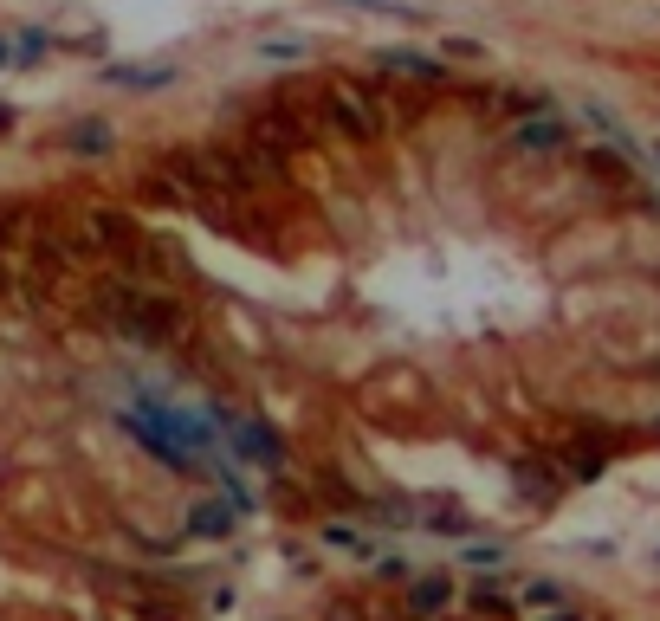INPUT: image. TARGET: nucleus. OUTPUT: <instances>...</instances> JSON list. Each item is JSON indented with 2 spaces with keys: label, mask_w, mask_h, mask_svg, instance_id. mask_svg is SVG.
I'll list each match as a JSON object with an SVG mask.
<instances>
[{
  "label": "nucleus",
  "mask_w": 660,
  "mask_h": 621,
  "mask_svg": "<svg viewBox=\"0 0 660 621\" xmlns=\"http://www.w3.org/2000/svg\"><path fill=\"white\" fill-rule=\"evenodd\" d=\"M7 130H13V110H7V104H0V136H7Z\"/></svg>",
  "instance_id": "21"
},
{
  "label": "nucleus",
  "mask_w": 660,
  "mask_h": 621,
  "mask_svg": "<svg viewBox=\"0 0 660 621\" xmlns=\"http://www.w3.org/2000/svg\"><path fill=\"white\" fill-rule=\"evenodd\" d=\"M654 162H660V156H654Z\"/></svg>",
  "instance_id": "24"
},
{
  "label": "nucleus",
  "mask_w": 660,
  "mask_h": 621,
  "mask_svg": "<svg viewBox=\"0 0 660 621\" xmlns=\"http://www.w3.org/2000/svg\"><path fill=\"white\" fill-rule=\"evenodd\" d=\"M318 98H324L318 117H324L337 136H350V143H376V136L402 117V104H395L382 85H369V78H324Z\"/></svg>",
  "instance_id": "2"
},
{
  "label": "nucleus",
  "mask_w": 660,
  "mask_h": 621,
  "mask_svg": "<svg viewBox=\"0 0 660 621\" xmlns=\"http://www.w3.org/2000/svg\"><path fill=\"white\" fill-rule=\"evenodd\" d=\"M460 563H466V570H479V576H505V550L499 544H466Z\"/></svg>",
  "instance_id": "12"
},
{
  "label": "nucleus",
  "mask_w": 660,
  "mask_h": 621,
  "mask_svg": "<svg viewBox=\"0 0 660 621\" xmlns=\"http://www.w3.org/2000/svg\"><path fill=\"white\" fill-rule=\"evenodd\" d=\"M227 434H233V447H240L253 466H266V473H285V440L272 434L266 421H227Z\"/></svg>",
  "instance_id": "5"
},
{
  "label": "nucleus",
  "mask_w": 660,
  "mask_h": 621,
  "mask_svg": "<svg viewBox=\"0 0 660 621\" xmlns=\"http://www.w3.org/2000/svg\"><path fill=\"white\" fill-rule=\"evenodd\" d=\"M428 531H440V537H466L473 524H466V512H434V518H428Z\"/></svg>",
  "instance_id": "17"
},
{
  "label": "nucleus",
  "mask_w": 660,
  "mask_h": 621,
  "mask_svg": "<svg viewBox=\"0 0 660 621\" xmlns=\"http://www.w3.org/2000/svg\"><path fill=\"white\" fill-rule=\"evenodd\" d=\"M544 621H583V615H570V609H557V615H544Z\"/></svg>",
  "instance_id": "22"
},
{
  "label": "nucleus",
  "mask_w": 660,
  "mask_h": 621,
  "mask_svg": "<svg viewBox=\"0 0 660 621\" xmlns=\"http://www.w3.org/2000/svg\"><path fill=\"white\" fill-rule=\"evenodd\" d=\"M98 317L110 330H123L130 343H143V350H162L188 330V311L175 292H162L149 279H117V272L98 279Z\"/></svg>",
  "instance_id": "1"
},
{
  "label": "nucleus",
  "mask_w": 660,
  "mask_h": 621,
  "mask_svg": "<svg viewBox=\"0 0 660 621\" xmlns=\"http://www.w3.org/2000/svg\"><path fill=\"white\" fill-rule=\"evenodd\" d=\"M408 621H440L453 609V576L447 570H428V576H408V596H402Z\"/></svg>",
  "instance_id": "4"
},
{
  "label": "nucleus",
  "mask_w": 660,
  "mask_h": 621,
  "mask_svg": "<svg viewBox=\"0 0 660 621\" xmlns=\"http://www.w3.org/2000/svg\"><path fill=\"white\" fill-rule=\"evenodd\" d=\"M602 466H609L602 453H576V460H570V479H602Z\"/></svg>",
  "instance_id": "18"
},
{
  "label": "nucleus",
  "mask_w": 660,
  "mask_h": 621,
  "mask_svg": "<svg viewBox=\"0 0 660 621\" xmlns=\"http://www.w3.org/2000/svg\"><path fill=\"white\" fill-rule=\"evenodd\" d=\"M233 531H240V512H233V499H195V505H188V537L227 544Z\"/></svg>",
  "instance_id": "6"
},
{
  "label": "nucleus",
  "mask_w": 660,
  "mask_h": 621,
  "mask_svg": "<svg viewBox=\"0 0 660 621\" xmlns=\"http://www.w3.org/2000/svg\"><path fill=\"white\" fill-rule=\"evenodd\" d=\"M259 59H266V65H292V59H305V39H266Z\"/></svg>",
  "instance_id": "14"
},
{
  "label": "nucleus",
  "mask_w": 660,
  "mask_h": 621,
  "mask_svg": "<svg viewBox=\"0 0 660 621\" xmlns=\"http://www.w3.org/2000/svg\"><path fill=\"white\" fill-rule=\"evenodd\" d=\"M52 52V39L46 33H20V52H13V65H39Z\"/></svg>",
  "instance_id": "15"
},
{
  "label": "nucleus",
  "mask_w": 660,
  "mask_h": 621,
  "mask_svg": "<svg viewBox=\"0 0 660 621\" xmlns=\"http://www.w3.org/2000/svg\"><path fill=\"white\" fill-rule=\"evenodd\" d=\"M324 544L343 550V557H356V563L376 557V537H369V531H350V524H324Z\"/></svg>",
  "instance_id": "10"
},
{
  "label": "nucleus",
  "mask_w": 660,
  "mask_h": 621,
  "mask_svg": "<svg viewBox=\"0 0 660 621\" xmlns=\"http://www.w3.org/2000/svg\"><path fill=\"white\" fill-rule=\"evenodd\" d=\"M0 65H13V46H7V39H0Z\"/></svg>",
  "instance_id": "23"
},
{
  "label": "nucleus",
  "mask_w": 660,
  "mask_h": 621,
  "mask_svg": "<svg viewBox=\"0 0 660 621\" xmlns=\"http://www.w3.org/2000/svg\"><path fill=\"white\" fill-rule=\"evenodd\" d=\"M447 52H453V59H479L486 46H479V39H447Z\"/></svg>",
  "instance_id": "20"
},
{
  "label": "nucleus",
  "mask_w": 660,
  "mask_h": 621,
  "mask_svg": "<svg viewBox=\"0 0 660 621\" xmlns=\"http://www.w3.org/2000/svg\"><path fill=\"white\" fill-rule=\"evenodd\" d=\"M136 195H143V201H156V207H175V214H195V201H188V188L175 182L169 169L143 175V182H136Z\"/></svg>",
  "instance_id": "9"
},
{
  "label": "nucleus",
  "mask_w": 660,
  "mask_h": 621,
  "mask_svg": "<svg viewBox=\"0 0 660 621\" xmlns=\"http://www.w3.org/2000/svg\"><path fill=\"white\" fill-rule=\"evenodd\" d=\"M505 149L512 156H563L570 149V117H557V110H531V117H518L512 130H505Z\"/></svg>",
  "instance_id": "3"
},
{
  "label": "nucleus",
  "mask_w": 660,
  "mask_h": 621,
  "mask_svg": "<svg viewBox=\"0 0 660 621\" xmlns=\"http://www.w3.org/2000/svg\"><path fill=\"white\" fill-rule=\"evenodd\" d=\"M376 576H389V583H408V576H415V563H408V557H376Z\"/></svg>",
  "instance_id": "19"
},
{
  "label": "nucleus",
  "mask_w": 660,
  "mask_h": 621,
  "mask_svg": "<svg viewBox=\"0 0 660 621\" xmlns=\"http://www.w3.org/2000/svg\"><path fill=\"white\" fill-rule=\"evenodd\" d=\"M473 609H479V615H512V609H518V596H505V589L479 583V589H473Z\"/></svg>",
  "instance_id": "13"
},
{
  "label": "nucleus",
  "mask_w": 660,
  "mask_h": 621,
  "mask_svg": "<svg viewBox=\"0 0 660 621\" xmlns=\"http://www.w3.org/2000/svg\"><path fill=\"white\" fill-rule=\"evenodd\" d=\"M525 609H563V589L557 583H525Z\"/></svg>",
  "instance_id": "16"
},
{
  "label": "nucleus",
  "mask_w": 660,
  "mask_h": 621,
  "mask_svg": "<svg viewBox=\"0 0 660 621\" xmlns=\"http://www.w3.org/2000/svg\"><path fill=\"white\" fill-rule=\"evenodd\" d=\"M65 149H72V156H85V162H98V156L117 149V130H110L104 117H78L72 130H65Z\"/></svg>",
  "instance_id": "7"
},
{
  "label": "nucleus",
  "mask_w": 660,
  "mask_h": 621,
  "mask_svg": "<svg viewBox=\"0 0 660 621\" xmlns=\"http://www.w3.org/2000/svg\"><path fill=\"white\" fill-rule=\"evenodd\" d=\"M110 78L130 91H162V85H175V65H117Z\"/></svg>",
  "instance_id": "11"
},
{
  "label": "nucleus",
  "mask_w": 660,
  "mask_h": 621,
  "mask_svg": "<svg viewBox=\"0 0 660 621\" xmlns=\"http://www.w3.org/2000/svg\"><path fill=\"white\" fill-rule=\"evenodd\" d=\"M382 72H402V78H421V85H440L447 65L428 59V52H415V46H382Z\"/></svg>",
  "instance_id": "8"
}]
</instances>
